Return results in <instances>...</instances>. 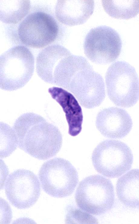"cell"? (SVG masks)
Wrapping results in <instances>:
<instances>
[{"label":"cell","instance_id":"cell-9","mask_svg":"<svg viewBox=\"0 0 139 224\" xmlns=\"http://www.w3.org/2000/svg\"><path fill=\"white\" fill-rule=\"evenodd\" d=\"M58 25L51 15L42 12H32L19 25L18 33L20 41L27 46L40 48L56 39Z\"/></svg>","mask_w":139,"mask_h":224},{"label":"cell","instance_id":"cell-1","mask_svg":"<svg viewBox=\"0 0 139 224\" xmlns=\"http://www.w3.org/2000/svg\"><path fill=\"white\" fill-rule=\"evenodd\" d=\"M13 129L18 146L35 158L49 159L55 155L61 147L62 136L59 129L37 114L21 115L15 121Z\"/></svg>","mask_w":139,"mask_h":224},{"label":"cell","instance_id":"cell-17","mask_svg":"<svg viewBox=\"0 0 139 224\" xmlns=\"http://www.w3.org/2000/svg\"><path fill=\"white\" fill-rule=\"evenodd\" d=\"M0 156L2 157L9 155L17 148V140L15 132L8 125L0 123Z\"/></svg>","mask_w":139,"mask_h":224},{"label":"cell","instance_id":"cell-7","mask_svg":"<svg viewBox=\"0 0 139 224\" xmlns=\"http://www.w3.org/2000/svg\"><path fill=\"white\" fill-rule=\"evenodd\" d=\"M95 170L103 176L117 178L131 167L133 156L130 148L121 141L107 140L99 143L92 156Z\"/></svg>","mask_w":139,"mask_h":224},{"label":"cell","instance_id":"cell-16","mask_svg":"<svg viewBox=\"0 0 139 224\" xmlns=\"http://www.w3.org/2000/svg\"><path fill=\"white\" fill-rule=\"evenodd\" d=\"M139 0H102L103 7L110 16L118 19H128L135 17L139 13Z\"/></svg>","mask_w":139,"mask_h":224},{"label":"cell","instance_id":"cell-4","mask_svg":"<svg viewBox=\"0 0 139 224\" xmlns=\"http://www.w3.org/2000/svg\"><path fill=\"white\" fill-rule=\"evenodd\" d=\"M34 56L23 45L13 47L0 57V87L13 91L24 86L32 77L34 70Z\"/></svg>","mask_w":139,"mask_h":224},{"label":"cell","instance_id":"cell-3","mask_svg":"<svg viewBox=\"0 0 139 224\" xmlns=\"http://www.w3.org/2000/svg\"><path fill=\"white\" fill-rule=\"evenodd\" d=\"M75 199L81 210L100 215L111 209L114 204V187L109 179L98 175L90 176L80 182Z\"/></svg>","mask_w":139,"mask_h":224},{"label":"cell","instance_id":"cell-11","mask_svg":"<svg viewBox=\"0 0 139 224\" xmlns=\"http://www.w3.org/2000/svg\"><path fill=\"white\" fill-rule=\"evenodd\" d=\"M133 122L124 109L116 107L104 109L98 114L96 125L104 136L112 139H121L131 129Z\"/></svg>","mask_w":139,"mask_h":224},{"label":"cell","instance_id":"cell-5","mask_svg":"<svg viewBox=\"0 0 139 224\" xmlns=\"http://www.w3.org/2000/svg\"><path fill=\"white\" fill-rule=\"evenodd\" d=\"M105 80L108 97L115 105L129 108L138 101V76L128 63L118 61L112 64L107 71Z\"/></svg>","mask_w":139,"mask_h":224},{"label":"cell","instance_id":"cell-8","mask_svg":"<svg viewBox=\"0 0 139 224\" xmlns=\"http://www.w3.org/2000/svg\"><path fill=\"white\" fill-rule=\"evenodd\" d=\"M84 53L96 64L105 65L115 61L122 48L118 32L110 27L102 25L92 28L86 35L83 44Z\"/></svg>","mask_w":139,"mask_h":224},{"label":"cell","instance_id":"cell-13","mask_svg":"<svg viewBox=\"0 0 139 224\" xmlns=\"http://www.w3.org/2000/svg\"><path fill=\"white\" fill-rule=\"evenodd\" d=\"M48 92L65 113L69 134L73 136L78 135L82 130L83 116L81 108L76 99L72 94L61 88L53 87L49 88Z\"/></svg>","mask_w":139,"mask_h":224},{"label":"cell","instance_id":"cell-10","mask_svg":"<svg viewBox=\"0 0 139 224\" xmlns=\"http://www.w3.org/2000/svg\"><path fill=\"white\" fill-rule=\"evenodd\" d=\"M5 189L9 202L19 209H25L33 206L40 192L37 176L32 172L23 169L16 170L8 176Z\"/></svg>","mask_w":139,"mask_h":224},{"label":"cell","instance_id":"cell-14","mask_svg":"<svg viewBox=\"0 0 139 224\" xmlns=\"http://www.w3.org/2000/svg\"><path fill=\"white\" fill-rule=\"evenodd\" d=\"M139 169H134L120 178L116 185V192L120 202L126 207L139 206Z\"/></svg>","mask_w":139,"mask_h":224},{"label":"cell","instance_id":"cell-6","mask_svg":"<svg viewBox=\"0 0 139 224\" xmlns=\"http://www.w3.org/2000/svg\"><path fill=\"white\" fill-rule=\"evenodd\" d=\"M38 176L44 191L51 196L61 198L74 192L79 181L75 168L68 161L55 158L45 162Z\"/></svg>","mask_w":139,"mask_h":224},{"label":"cell","instance_id":"cell-2","mask_svg":"<svg viewBox=\"0 0 139 224\" xmlns=\"http://www.w3.org/2000/svg\"><path fill=\"white\" fill-rule=\"evenodd\" d=\"M62 88L71 92L80 104L87 109L99 106L105 97L102 76L82 56L71 55Z\"/></svg>","mask_w":139,"mask_h":224},{"label":"cell","instance_id":"cell-15","mask_svg":"<svg viewBox=\"0 0 139 224\" xmlns=\"http://www.w3.org/2000/svg\"><path fill=\"white\" fill-rule=\"evenodd\" d=\"M30 5L29 0H0V20L7 24L18 23L27 14Z\"/></svg>","mask_w":139,"mask_h":224},{"label":"cell","instance_id":"cell-12","mask_svg":"<svg viewBox=\"0 0 139 224\" xmlns=\"http://www.w3.org/2000/svg\"><path fill=\"white\" fill-rule=\"evenodd\" d=\"M94 8L93 0H58L55 13L60 22L73 26L85 22L93 13Z\"/></svg>","mask_w":139,"mask_h":224}]
</instances>
